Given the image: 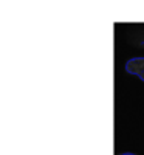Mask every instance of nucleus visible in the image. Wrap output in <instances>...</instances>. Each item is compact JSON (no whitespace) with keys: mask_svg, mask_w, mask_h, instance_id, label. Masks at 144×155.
Returning <instances> with one entry per match:
<instances>
[{"mask_svg":"<svg viewBox=\"0 0 144 155\" xmlns=\"http://www.w3.org/2000/svg\"><path fill=\"white\" fill-rule=\"evenodd\" d=\"M126 71L130 73V74L138 76L139 79L144 82V56L129 59L126 62Z\"/></svg>","mask_w":144,"mask_h":155,"instance_id":"f257e3e1","label":"nucleus"},{"mask_svg":"<svg viewBox=\"0 0 144 155\" xmlns=\"http://www.w3.org/2000/svg\"><path fill=\"white\" fill-rule=\"evenodd\" d=\"M119 155H136V153H132V152H126V153H119Z\"/></svg>","mask_w":144,"mask_h":155,"instance_id":"f03ea898","label":"nucleus"}]
</instances>
